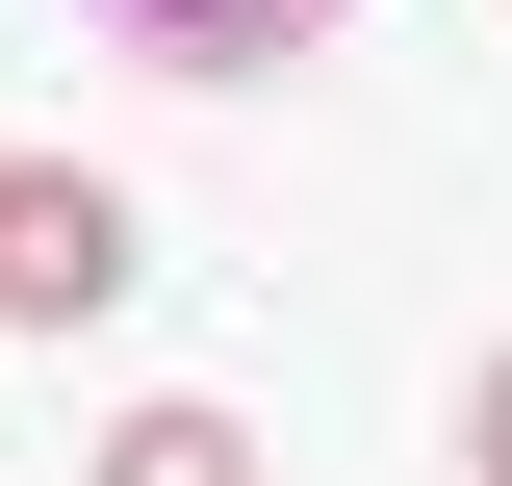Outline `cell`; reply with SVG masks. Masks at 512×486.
<instances>
[{
	"label": "cell",
	"instance_id": "cell-1",
	"mask_svg": "<svg viewBox=\"0 0 512 486\" xmlns=\"http://www.w3.org/2000/svg\"><path fill=\"white\" fill-rule=\"evenodd\" d=\"M128 282H154V256H128L103 154H0V333H103Z\"/></svg>",
	"mask_w": 512,
	"mask_h": 486
},
{
	"label": "cell",
	"instance_id": "cell-2",
	"mask_svg": "<svg viewBox=\"0 0 512 486\" xmlns=\"http://www.w3.org/2000/svg\"><path fill=\"white\" fill-rule=\"evenodd\" d=\"M103 26H128V52H180V77H256L282 26H333V0H103Z\"/></svg>",
	"mask_w": 512,
	"mask_h": 486
},
{
	"label": "cell",
	"instance_id": "cell-3",
	"mask_svg": "<svg viewBox=\"0 0 512 486\" xmlns=\"http://www.w3.org/2000/svg\"><path fill=\"white\" fill-rule=\"evenodd\" d=\"M103 486H256V435H231V410H128V435H103Z\"/></svg>",
	"mask_w": 512,
	"mask_h": 486
},
{
	"label": "cell",
	"instance_id": "cell-4",
	"mask_svg": "<svg viewBox=\"0 0 512 486\" xmlns=\"http://www.w3.org/2000/svg\"><path fill=\"white\" fill-rule=\"evenodd\" d=\"M461 461H487V486H512V359H487V384H461Z\"/></svg>",
	"mask_w": 512,
	"mask_h": 486
}]
</instances>
